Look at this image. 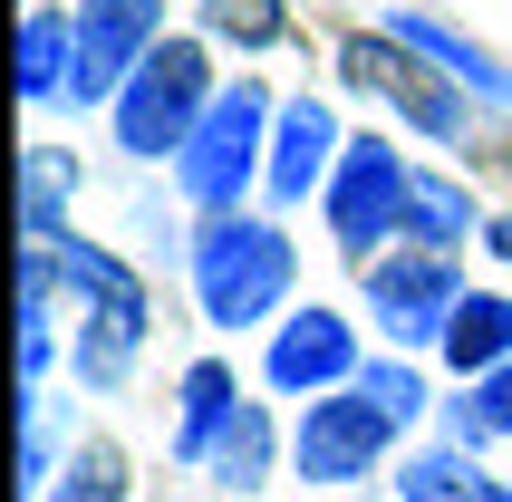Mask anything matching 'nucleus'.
I'll use <instances>...</instances> for the list:
<instances>
[{"label": "nucleus", "mask_w": 512, "mask_h": 502, "mask_svg": "<svg viewBox=\"0 0 512 502\" xmlns=\"http://www.w3.org/2000/svg\"><path fill=\"white\" fill-rule=\"evenodd\" d=\"M184 271H194V300L213 329H252L290 290V232L252 223V213H223V223H203V242H184Z\"/></svg>", "instance_id": "obj_1"}, {"label": "nucleus", "mask_w": 512, "mask_h": 502, "mask_svg": "<svg viewBox=\"0 0 512 502\" xmlns=\"http://www.w3.org/2000/svg\"><path fill=\"white\" fill-rule=\"evenodd\" d=\"M58 280H68V300H78V377L87 387H116L126 358L145 348V319H155V290H145L116 251L97 242H58Z\"/></svg>", "instance_id": "obj_2"}, {"label": "nucleus", "mask_w": 512, "mask_h": 502, "mask_svg": "<svg viewBox=\"0 0 512 502\" xmlns=\"http://www.w3.org/2000/svg\"><path fill=\"white\" fill-rule=\"evenodd\" d=\"M271 126H281V107L261 97V87H223L213 107H203V126H194V145L174 155V184L223 223L232 203H242V184L252 174H271Z\"/></svg>", "instance_id": "obj_3"}, {"label": "nucleus", "mask_w": 512, "mask_h": 502, "mask_svg": "<svg viewBox=\"0 0 512 502\" xmlns=\"http://www.w3.org/2000/svg\"><path fill=\"white\" fill-rule=\"evenodd\" d=\"M213 97H223V87H213V58H203L194 39H165V49L126 78V97H116V145H126V155H184Z\"/></svg>", "instance_id": "obj_4"}, {"label": "nucleus", "mask_w": 512, "mask_h": 502, "mask_svg": "<svg viewBox=\"0 0 512 502\" xmlns=\"http://www.w3.org/2000/svg\"><path fill=\"white\" fill-rule=\"evenodd\" d=\"M339 78L358 87V97H387V107L406 116V126H426L435 145L464 136V87L435 68V58H416L406 39H387V29H358V39H339Z\"/></svg>", "instance_id": "obj_5"}, {"label": "nucleus", "mask_w": 512, "mask_h": 502, "mask_svg": "<svg viewBox=\"0 0 512 502\" xmlns=\"http://www.w3.org/2000/svg\"><path fill=\"white\" fill-rule=\"evenodd\" d=\"M165 0H78L68 10V97L97 107V97H126L145 58L165 49Z\"/></svg>", "instance_id": "obj_6"}, {"label": "nucleus", "mask_w": 512, "mask_h": 502, "mask_svg": "<svg viewBox=\"0 0 512 502\" xmlns=\"http://www.w3.org/2000/svg\"><path fill=\"white\" fill-rule=\"evenodd\" d=\"M406 184H416V165H406L387 136H348L339 174H329V194H319V213H329V232H339L348 251H377L406 232Z\"/></svg>", "instance_id": "obj_7"}, {"label": "nucleus", "mask_w": 512, "mask_h": 502, "mask_svg": "<svg viewBox=\"0 0 512 502\" xmlns=\"http://www.w3.org/2000/svg\"><path fill=\"white\" fill-rule=\"evenodd\" d=\"M464 300H474V290L455 280L445 251H387V261H368V309L387 319V338H406V348L445 338Z\"/></svg>", "instance_id": "obj_8"}, {"label": "nucleus", "mask_w": 512, "mask_h": 502, "mask_svg": "<svg viewBox=\"0 0 512 502\" xmlns=\"http://www.w3.org/2000/svg\"><path fill=\"white\" fill-rule=\"evenodd\" d=\"M387 435H397V425L377 416L358 387L348 396H310V416H300V474L310 483H358V474H377Z\"/></svg>", "instance_id": "obj_9"}, {"label": "nucleus", "mask_w": 512, "mask_h": 502, "mask_svg": "<svg viewBox=\"0 0 512 502\" xmlns=\"http://www.w3.org/2000/svg\"><path fill=\"white\" fill-rule=\"evenodd\" d=\"M271 387L281 396H319V387H358V338L339 309H300L271 338Z\"/></svg>", "instance_id": "obj_10"}, {"label": "nucleus", "mask_w": 512, "mask_h": 502, "mask_svg": "<svg viewBox=\"0 0 512 502\" xmlns=\"http://www.w3.org/2000/svg\"><path fill=\"white\" fill-rule=\"evenodd\" d=\"M339 155H348V136H339V116L319 107V97H290L281 107V126H271V203H310V184L329 194V174H339Z\"/></svg>", "instance_id": "obj_11"}, {"label": "nucleus", "mask_w": 512, "mask_h": 502, "mask_svg": "<svg viewBox=\"0 0 512 502\" xmlns=\"http://www.w3.org/2000/svg\"><path fill=\"white\" fill-rule=\"evenodd\" d=\"M387 39H406L416 58H435L455 87H474L484 107H512V58H493V49H474L464 29H445V20H426V10H387Z\"/></svg>", "instance_id": "obj_12"}, {"label": "nucleus", "mask_w": 512, "mask_h": 502, "mask_svg": "<svg viewBox=\"0 0 512 502\" xmlns=\"http://www.w3.org/2000/svg\"><path fill=\"white\" fill-rule=\"evenodd\" d=\"M232 416H242L232 367H223V358L184 367V435H174V454H184V464H213V445H223V425H232Z\"/></svg>", "instance_id": "obj_13"}, {"label": "nucleus", "mask_w": 512, "mask_h": 502, "mask_svg": "<svg viewBox=\"0 0 512 502\" xmlns=\"http://www.w3.org/2000/svg\"><path fill=\"white\" fill-rule=\"evenodd\" d=\"M474 223H484V213H474V194L416 165V184H406V232H397V242H416V251H455Z\"/></svg>", "instance_id": "obj_14"}, {"label": "nucleus", "mask_w": 512, "mask_h": 502, "mask_svg": "<svg viewBox=\"0 0 512 502\" xmlns=\"http://www.w3.org/2000/svg\"><path fill=\"white\" fill-rule=\"evenodd\" d=\"M68 155L58 145H29L20 155V232H29V251H58L68 242V213H58V194H68Z\"/></svg>", "instance_id": "obj_15"}, {"label": "nucleus", "mask_w": 512, "mask_h": 502, "mask_svg": "<svg viewBox=\"0 0 512 502\" xmlns=\"http://www.w3.org/2000/svg\"><path fill=\"white\" fill-rule=\"evenodd\" d=\"M445 358H455L464 377H493V367H512V300L474 290V300L455 309V329H445Z\"/></svg>", "instance_id": "obj_16"}, {"label": "nucleus", "mask_w": 512, "mask_h": 502, "mask_svg": "<svg viewBox=\"0 0 512 502\" xmlns=\"http://www.w3.org/2000/svg\"><path fill=\"white\" fill-rule=\"evenodd\" d=\"M397 493L406 502H493V483L474 474V454H464V445H426V454H406V464H397Z\"/></svg>", "instance_id": "obj_17"}, {"label": "nucleus", "mask_w": 512, "mask_h": 502, "mask_svg": "<svg viewBox=\"0 0 512 502\" xmlns=\"http://www.w3.org/2000/svg\"><path fill=\"white\" fill-rule=\"evenodd\" d=\"M20 97L29 107L68 97V10H29L20 20Z\"/></svg>", "instance_id": "obj_18"}, {"label": "nucleus", "mask_w": 512, "mask_h": 502, "mask_svg": "<svg viewBox=\"0 0 512 502\" xmlns=\"http://www.w3.org/2000/svg\"><path fill=\"white\" fill-rule=\"evenodd\" d=\"M213 474H223L232 493H261V483H271V416H261V406H242V416L223 425V445H213Z\"/></svg>", "instance_id": "obj_19"}, {"label": "nucleus", "mask_w": 512, "mask_h": 502, "mask_svg": "<svg viewBox=\"0 0 512 502\" xmlns=\"http://www.w3.org/2000/svg\"><path fill=\"white\" fill-rule=\"evenodd\" d=\"M358 396H368L387 425H406L416 406H426V377H416L406 358H368V367H358Z\"/></svg>", "instance_id": "obj_20"}, {"label": "nucleus", "mask_w": 512, "mask_h": 502, "mask_svg": "<svg viewBox=\"0 0 512 502\" xmlns=\"http://www.w3.org/2000/svg\"><path fill=\"white\" fill-rule=\"evenodd\" d=\"M203 20L223 29V39H242V49H271V39H281V0H203Z\"/></svg>", "instance_id": "obj_21"}, {"label": "nucleus", "mask_w": 512, "mask_h": 502, "mask_svg": "<svg viewBox=\"0 0 512 502\" xmlns=\"http://www.w3.org/2000/svg\"><path fill=\"white\" fill-rule=\"evenodd\" d=\"M49 502H126V464H116L107 445H87L78 464H68V483H58Z\"/></svg>", "instance_id": "obj_22"}, {"label": "nucleus", "mask_w": 512, "mask_h": 502, "mask_svg": "<svg viewBox=\"0 0 512 502\" xmlns=\"http://www.w3.org/2000/svg\"><path fill=\"white\" fill-rule=\"evenodd\" d=\"M474 416H484V435H512V367L474 377Z\"/></svg>", "instance_id": "obj_23"}, {"label": "nucleus", "mask_w": 512, "mask_h": 502, "mask_svg": "<svg viewBox=\"0 0 512 502\" xmlns=\"http://www.w3.org/2000/svg\"><path fill=\"white\" fill-rule=\"evenodd\" d=\"M49 377V329H20V387H39Z\"/></svg>", "instance_id": "obj_24"}, {"label": "nucleus", "mask_w": 512, "mask_h": 502, "mask_svg": "<svg viewBox=\"0 0 512 502\" xmlns=\"http://www.w3.org/2000/svg\"><path fill=\"white\" fill-rule=\"evenodd\" d=\"M493 251H503V261H512V223H493Z\"/></svg>", "instance_id": "obj_25"}, {"label": "nucleus", "mask_w": 512, "mask_h": 502, "mask_svg": "<svg viewBox=\"0 0 512 502\" xmlns=\"http://www.w3.org/2000/svg\"><path fill=\"white\" fill-rule=\"evenodd\" d=\"M493 502H512V493H493Z\"/></svg>", "instance_id": "obj_26"}]
</instances>
